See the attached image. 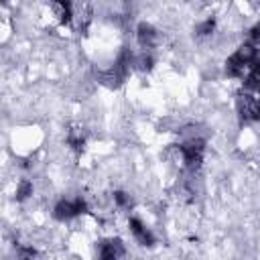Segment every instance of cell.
Instances as JSON below:
<instances>
[{"label": "cell", "instance_id": "1", "mask_svg": "<svg viewBox=\"0 0 260 260\" xmlns=\"http://www.w3.org/2000/svg\"><path fill=\"white\" fill-rule=\"evenodd\" d=\"M87 211V203L85 199L81 197H75V199H59L53 207V217L59 219V221H69L81 213Z\"/></svg>", "mask_w": 260, "mask_h": 260}, {"label": "cell", "instance_id": "2", "mask_svg": "<svg viewBox=\"0 0 260 260\" xmlns=\"http://www.w3.org/2000/svg\"><path fill=\"white\" fill-rule=\"evenodd\" d=\"M203 140H199V138H191V140H187V142H183L181 146H179V152H181V156H183V162L189 167V169H197L199 165H201V160H203Z\"/></svg>", "mask_w": 260, "mask_h": 260}, {"label": "cell", "instance_id": "3", "mask_svg": "<svg viewBox=\"0 0 260 260\" xmlns=\"http://www.w3.org/2000/svg\"><path fill=\"white\" fill-rule=\"evenodd\" d=\"M128 230H130V234L136 238V242H138L140 246H152V244H154L152 232H150L138 217H130V219H128Z\"/></svg>", "mask_w": 260, "mask_h": 260}, {"label": "cell", "instance_id": "4", "mask_svg": "<svg viewBox=\"0 0 260 260\" xmlns=\"http://www.w3.org/2000/svg\"><path fill=\"white\" fill-rule=\"evenodd\" d=\"M122 256H124V246L120 240H108L100 244V250H98L100 260H122Z\"/></svg>", "mask_w": 260, "mask_h": 260}, {"label": "cell", "instance_id": "5", "mask_svg": "<svg viewBox=\"0 0 260 260\" xmlns=\"http://www.w3.org/2000/svg\"><path fill=\"white\" fill-rule=\"evenodd\" d=\"M154 37H156V30L150 26V24H140L138 26V41H140V45L142 47H150L152 45V41H154Z\"/></svg>", "mask_w": 260, "mask_h": 260}, {"label": "cell", "instance_id": "6", "mask_svg": "<svg viewBox=\"0 0 260 260\" xmlns=\"http://www.w3.org/2000/svg\"><path fill=\"white\" fill-rule=\"evenodd\" d=\"M30 195H32V183H30L28 179H22V181L18 183V187H16V199L22 201V199H26V197H30Z\"/></svg>", "mask_w": 260, "mask_h": 260}, {"label": "cell", "instance_id": "7", "mask_svg": "<svg viewBox=\"0 0 260 260\" xmlns=\"http://www.w3.org/2000/svg\"><path fill=\"white\" fill-rule=\"evenodd\" d=\"M213 26H215V20H213V18H205V20L197 26V32L203 35V37H207V35L213 32Z\"/></svg>", "mask_w": 260, "mask_h": 260}, {"label": "cell", "instance_id": "8", "mask_svg": "<svg viewBox=\"0 0 260 260\" xmlns=\"http://www.w3.org/2000/svg\"><path fill=\"white\" fill-rule=\"evenodd\" d=\"M248 39H250V45L252 47H258L260 45V24H254L248 32Z\"/></svg>", "mask_w": 260, "mask_h": 260}, {"label": "cell", "instance_id": "9", "mask_svg": "<svg viewBox=\"0 0 260 260\" xmlns=\"http://www.w3.org/2000/svg\"><path fill=\"white\" fill-rule=\"evenodd\" d=\"M114 203H116L118 207H126V205L130 203V197H128L126 193H122V191H116V193H114Z\"/></svg>", "mask_w": 260, "mask_h": 260}, {"label": "cell", "instance_id": "10", "mask_svg": "<svg viewBox=\"0 0 260 260\" xmlns=\"http://www.w3.org/2000/svg\"><path fill=\"white\" fill-rule=\"evenodd\" d=\"M35 250L32 248H18V260H32Z\"/></svg>", "mask_w": 260, "mask_h": 260}]
</instances>
